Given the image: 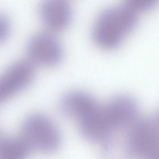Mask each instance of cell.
<instances>
[{"mask_svg":"<svg viewBox=\"0 0 159 159\" xmlns=\"http://www.w3.org/2000/svg\"><path fill=\"white\" fill-rule=\"evenodd\" d=\"M34 65L29 60H17L0 74V103L25 89L34 75Z\"/></svg>","mask_w":159,"mask_h":159,"instance_id":"5b68a950","label":"cell"},{"mask_svg":"<svg viewBox=\"0 0 159 159\" xmlns=\"http://www.w3.org/2000/svg\"><path fill=\"white\" fill-rule=\"evenodd\" d=\"M27 52L32 64L51 66L58 64L63 49L58 39L52 33L41 31L32 35L27 43Z\"/></svg>","mask_w":159,"mask_h":159,"instance_id":"277c9868","label":"cell"},{"mask_svg":"<svg viewBox=\"0 0 159 159\" xmlns=\"http://www.w3.org/2000/svg\"><path fill=\"white\" fill-rule=\"evenodd\" d=\"M11 30V23L7 16L0 12V43L5 40Z\"/></svg>","mask_w":159,"mask_h":159,"instance_id":"7c38bea8","label":"cell"},{"mask_svg":"<svg viewBox=\"0 0 159 159\" xmlns=\"http://www.w3.org/2000/svg\"><path fill=\"white\" fill-rule=\"evenodd\" d=\"M137 22V13L126 3L110 6L103 10L96 18L93 38L102 48H116L134 30Z\"/></svg>","mask_w":159,"mask_h":159,"instance_id":"6da1fadb","label":"cell"},{"mask_svg":"<svg viewBox=\"0 0 159 159\" xmlns=\"http://www.w3.org/2000/svg\"><path fill=\"white\" fill-rule=\"evenodd\" d=\"M31 150L21 137L0 139V159H27Z\"/></svg>","mask_w":159,"mask_h":159,"instance_id":"30bf717a","label":"cell"},{"mask_svg":"<svg viewBox=\"0 0 159 159\" xmlns=\"http://www.w3.org/2000/svg\"><path fill=\"white\" fill-rule=\"evenodd\" d=\"M99 106L93 96L80 90L68 92L62 97L60 102L62 113L66 117L79 122L89 116Z\"/></svg>","mask_w":159,"mask_h":159,"instance_id":"52a82bcc","label":"cell"},{"mask_svg":"<svg viewBox=\"0 0 159 159\" xmlns=\"http://www.w3.org/2000/svg\"><path fill=\"white\" fill-rule=\"evenodd\" d=\"M159 136L158 112L138 119L129 133V146L133 157L159 159Z\"/></svg>","mask_w":159,"mask_h":159,"instance_id":"3957f363","label":"cell"},{"mask_svg":"<svg viewBox=\"0 0 159 159\" xmlns=\"http://www.w3.org/2000/svg\"><path fill=\"white\" fill-rule=\"evenodd\" d=\"M79 123L82 135L96 143L103 144L116 130L114 118L106 105H100Z\"/></svg>","mask_w":159,"mask_h":159,"instance_id":"8992f818","label":"cell"},{"mask_svg":"<svg viewBox=\"0 0 159 159\" xmlns=\"http://www.w3.org/2000/svg\"><path fill=\"white\" fill-rule=\"evenodd\" d=\"M130 128L115 131L104 143L101 159H131L129 142Z\"/></svg>","mask_w":159,"mask_h":159,"instance_id":"9c48e42d","label":"cell"},{"mask_svg":"<svg viewBox=\"0 0 159 159\" xmlns=\"http://www.w3.org/2000/svg\"><path fill=\"white\" fill-rule=\"evenodd\" d=\"M158 1V0H127L125 3L138 13L139 11L151 9Z\"/></svg>","mask_w":159,"mask_h":159,"instance_id":"8fae6325","label":"cell"},{"mask_svg":"<svg viewBox=\"0 0 159 159\" xmlns=\"http://www.w3.org/2000/svg\"><path fill=\"white\" fill-rule=\"evenodd\" d=\"M20 137L31 150L50 154L56 151L61 144V134L53 121L41 113L30 114L23 121Z\"/></svg>","mask_w":159,"mask_h":159,"instance_id":"7a4b0ae2","label":"cell"},{"mask_svg":"<svg viewBox=\"0 0 159 159\" xmlns=\"http://www.w3.org/2000/svg\"><path fill=\"white\" fill-rule=\"evenodd\" d=\"M39 13L48 27L60 30L67 26L71 21L72 8L65 0H46L40 4Z\"/></svg>","mask_w":159,"mask_h":159,"instance_id":"ba28073f","label":"cell"}]
</instances>
